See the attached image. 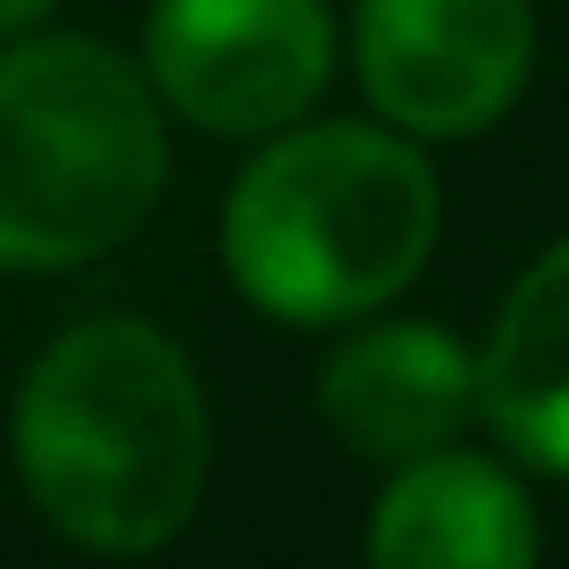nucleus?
Wrapping results in <instances>:
<instances>
[{
    "label": "nucleus",
    "mask_w": 569,
    "mask_h": 569,
    "mask_svg": "<svg viewBox=\"0 0 569 569\" xmlns=\"http://www.w3.org/2000/svg\"><path fill=\"white\" fill-rule=\"evenodd\" d=\"M478 419L511 461L569 478V234L502 293L478 352Z\"/></svg>",
    "instance_id": "nucleus-8"
},
{
    "label": "nucleus",
    "mask_w": 569,
    "mask_h": 569,
    "mask_svg": "<svg viewBox=\"0 0 569 569\" xmlns=\"http://www.w3.org/2000/svg\"><path fill=\"white\" fill-rule=\"evenodd\" d=\"M536 552L545 528L528 486L461 445L393 461V486L369 511V561L386 569H528Z\"/></svg>",
    "instance_id": "nucleus-7"
},
{
    "label": "nucleus",
    "mask_w": 569,
    "mask_h": 569,
    "mask_svg": "<svg viewBox=\"0 0 569 569\" xmlns=\"http://www.w3.org/2000/svg\"><path fill=\"white\" fill-rule=\"evenodd\" d=\"M42 18H51V0H0V42L26 34V26H42Z\"/></svg>",
    "instance_id": "nucleus-9"
},
{
    "label": "nucleus",
    "mask_w": 569,
    "mask_h": 569,
    "mask_svg": "<svg viewBox=\"0 0 569 569\" xmlns=\"http://www.w3.org/2000/svg\"><path fill=\"white\" fill-rule=\"evenodd\" d=\"M142 76L201 134H277L336 76L327 0H151Z\"/></svg>",
    "instance_id": "nucleus-4"
},
{
    "label": "nucleus",
    "mask_w": 569,
    "mask_h": 569,
    "mask_svg": "<svg viewBox=\"0 0 569 569\" xmlns=\"http://www.w3.org/2000/svg\"><path fill=\"white\" fill-rule=\"evenodd\" d=\"M352 68L377 118L402 134H486L536 68V9L528 0H360Z\"/></svg>",
    "instance_id": "nucleus-5"
},
{
    "label": "nucleus",
    "mask_w": 569,
    "mask_h": 569,
    "mask_svg": "<svg viewBox=\"0 0 569 569\" xmlns=\"http://www.w3.org/2000/svg\"><path fill=\"white\" fill-rule=\"evenodd\" d=\"M168 184L151 76L92 34L0 42V268L59 277L118 251Z\"/></svg>",
    "instance_id": "nucleus-3"
},
{
    "label": "nucleus",
    "mask_w": 569,
    "mask_h": 569,
    "mask_svg": "<svg viewBox=\"0 0 569 569\" xmlns=\"http://www.w3.org/2000/svg\"><path fill=\"white\" fill-rule=\"evenodd\" d=\"M9 461L68 545L160 552L210 486V402L184 343L151 319H76L9 402Z\"/></svg>",
    "instance_id": "nucleus-1"
},
{
    "label": "nucleus",
    "mask_w": 569,
    "mask_h": 569,
    "mask_svg": "<svg viewBox=\"0 0 569 569\" xmlns=\"http://www.w3.org/2000/svg\"><path fill=\"white\" fill-rule=\"evenodd\" d=\"M445 193L402 126H277L227 184L218 260L277 327H343L393 302L436 251Z\"/></svg>",
    "instance_id": "nucleus-2"
},
{
    "label": "nucleus",
    "mask_w": 569,
    "mask_h": 569,
    "mask_svg": "<svg viewBox=\"0 0 569 569\" xmlns=\"http://www.w3.org/2000/svg\"><path fill=\"white\" fill-rule=\"evenodd\" d=\"M319 419L352 461H419L478 419V352L427 319H386L319 369Z\"/></svg>",
    "instance_id": "nucleus-6"
}]
</instances>
